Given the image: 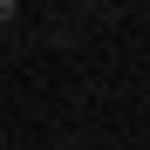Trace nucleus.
I'll list each match as a JSON object with an SVG mask.
<instances>
[{
    "instance_id": "1",
    "label": "nucleus",
    "mask_w": 150,
    "mask_h": 150,
    "mask_svg": "<svg viewBox=\"0 0 150 150\" xmlns=\"http://www.w3.org/2000/svg\"><path fill=\"white\" fill-rule=\"evenodd\" d=\"M7 21H14V0H0V28H7Z\"/></svg>"
}]
</instances>
